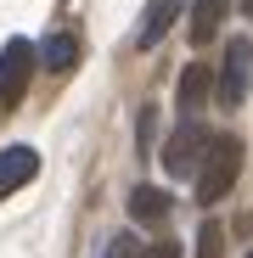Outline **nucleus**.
Masks as SVG:
<instances>
[{
    "instance_id": "f257e3e1",
    "label": "nucleus",
    "mask_w": 253,
    "mask_h": 258,
    "mask_svg": "<svg viewBox=\"0 0 253 258\" xmlns=\"http://www.w3.org/2000/svg\"><path fill=\"white\" fill-rule=\"evenodd\" d=\"M236 174H242V141L236 135H214L208 152H203V168H197V202L214 208L220 197H231Z\"/></svg>"
},
{
    "instance_id": "f03ea898",
    "label": "nucleus",
    "mask_w": 253,
    "mask_h": 258,
    "mask_svg": "<svg viewBox=\"0 0 253 258\" xmlns=\"http://www.w3.org/2000/svg\"><path fill=\"white\" fill-rule=\"evenodd\" d=\"M208 123H197V118H186L175 135H169V146H163V174H175V180H191L197 168H203V152H208Z\"/></svg>"
},
{
    "instance_id": "7ed1b4c3",
    "label": "nucleus",
    "mask_w": 253,
    "mask_h": 258,
    "mask_svg": "<svg viewBox=\"0 0 253 258\" xmlns=\"http://www.w3.org/2000/svg\"><path fill=\"white\" fill-rule=\"evenodd\" d=\"M247 84H253V45H247V39H231V45H225V68L214 73V101L225 112L242 107L247 101Z\"/></svg>"
},
{
    "instance_id": "20e7f679",
    "label": "nucleus",
    "mask_w": 253,
    "mask_h": 258,
    "mask_svg": "<svg viewBox=\"0 0 253 258\" xmlns=\"http://www.w3.org/2000/svg\"><path fill=\"white\" fill-rule=\"evenodd\" d=\"M28 73H34V45H28V39H6V51H0V107H17L23 101Z\"/></svg>"
},
{
    "instance_id": "39448f33",
    "label": "nucleus",
    "mask_w": 253,
    "mask_h": 258,
    "mask_svg": "<svg viewBox=\"0 0 253 258\" xmlns=\"http://www.w3.org/2000/svg\"><path fill=\"white\" fill-rule=\"evenodd\" d=\"M34 174H39V152L34 146H6V152H0V197L23 191Z\"/></svg>"
},
{
    "instance_id": "423d86ee",
    "label": "nucleus",
    "mask_w": 253,
    "mask_h": 258,
    "mask_svg": "<svg viewBox=\"0 0 253 258\" xmlns=\"http://www.w3.org/2000/svg\"><path fill=\"white\" fill-rule=\"evenodd\" d=\"M208 96H214V73H208L203 62H191V68L180 73V84H175V101H180V112H186V118H197V112L208 107Z\"/></svg>"
},
{
    "instance_id": "0eeeda50",
    "label": "nucleus",
    "mask_w": 253,
    "mask_h": 258,
    "mask_svg": "<svg viewBox=\"0 0 253 258\" xmlns=\"http://www.w3.org/2000/svg\"><path fill=\"white\" fill-rule=\"evenodd\" d=\"M175 23H180V0H152V6H146V23L135 28V45H141V51H152V45H158V39L175 28Z\"/></svg>"
},
{
    "instance_id": "6e6552de",
    "label": "nucleus",
    "mask_w": 253,
    "mask_h": 258,
    "mask_svg": "<svg viewBox=\"0 0 253 258\" xmlns=\"http://www.w3.org/2000/svg\"><path fill=\"white\" fill-rule=\"evenodd\" d=\"M130 219H135V225H163V219H169V191L135 185V191H130Z\"/></svg>"
},
{
    "instance_id": "1a4fd4ad",
    "label": "nucleus",
    "mask_w": 253,
    "mask_h": 258,
    "mask_svg": "<svg viewBox=\"0 0 253 258\" xmlns=\"http://www.w3.org/2000/svg\"><path fill=\"white\" fill-rule=\"evenodd\" d=\"M225 12H231V0H191V45H208L220 34Z\"/></svg>"
},
{
    "instance_id": "9d476101",
    "label": "nucleus",
    "mask_w": 253,
    "mask_h": 258,
    "mask_svg": "<svg viewBox=\"0 0 253 258\" xmlns=\"http://www.w3.org/2000/svg\"><path fill=\"white\" fill-rule=\"evenodd\" d=\"M39 56H45V68H51V73H68V68L79 62V34H68V28H62V34H51Z\"/></svg>"
},
{
    "instance_id": "9b49d317",
    "label": "nucleus",
    "mask_w": 253,
    "mask_h": 258,
    "mask_svg": "<svg viewBox=\"0 0 253 258\" xmlns=\"http://www.w3.org/2000/svg\"><path fill=\"white\" fill-rule=\"evenodd\" d=\"M220 247H225V230L208 219V225L197 230V258H220Z\"/></svg>"
},
{
    "instance_id": "f8f14e48",
    "label": "nucleus",
    "mask_w": 253,
    "mask_h": 258,
    "mask_svg": "<svg viewBox=\"0 0 253 258\" xmlns=\"http://www.w3.org/2000/svg\"><path fill=\"white\" fill-rule=\"evenodd\" d=\"M102 258H135V236H107Z\"/></svg>"
},
{
    "instance_id": "ddd939ff",
    "label": "nucleus",
    "mask_w": 253,
    "mask_h": 258,
    "mask_svg": "<svg viewBox=\"0 0 253 258\" xmlns=\"http://www.w3.org/2000/svg\"><path fill=\"white\" fill-rule=\"evenodd\" d=\"M135 258H180V247H175V241H152V247L135 252Z\"/></svg>"
},
{
    "instance_id": "4468645a",
    "label": "nucleus",
    "mask_w": 253,
    "mask_h": 258,
    "mask_svg": "<svg viewBox=\"0 0 253 258\" xmlns=\"http://www.w3.org/2000/svg\"><path fill=\"white\" fill-rule=\"evenodd\" d=\"M242 12H247V17H253V0H242Z\"/></svg>"
},
{
    "instance_id": "2eb2a0df",
    "label": "nucleus",
    "mask_w": 253,
    "mask_h": 258,
    "mask_svg": "<svg viewBox=\"0 0 253 258\" xmlns=\"http://www.w3.org/2000/svg\"><path fill=\"white\" fill-rule=\"evenodd\" d=\"M247 258H253V252H247Z\"/></svg>"
}]
</instances>
